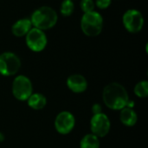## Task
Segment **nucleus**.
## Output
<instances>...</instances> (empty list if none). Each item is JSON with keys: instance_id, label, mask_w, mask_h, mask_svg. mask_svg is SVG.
I'll return each mask as SVG.
<instances>
[{"instance_id": "39448f33", "label": "nucleus", "mask_w": 148, "mask_h": 148, "mask_svg": "<svg viewBox=\"0 0 148 148\" xmlns=\"http://www.w3.org/2000/svg\"><path fill=\"white\" fill-rule=\"evenodd\" d=\"M20 67V58L15 53L7 51L0 54V74L3 76H13Z\"/></svg>"}, {"instance_id": "f03ea898", "label": "nucleus", "mask_w": 148, "mask_h": 148, "mask_svg": "<svg viewBox=\"0 0 148 148\" xmlns=\"http://www.w3.org/2000/svg\"><path fill=\"white\" fill-rule=\"evenodd\" d=\"M57 19V13L53 8L49 6H42L34 10L30 17V22L34 28L43 31L54 27Z\"/></svg>"}, {"instance_id": "1a4fd4ad", "label": "nucleus", "mask_w": 148, "mask_h": 148, "mask_svg": "<svg viewBox=\"0 0 148 148\" xmlns=\"http://www.w3.org/2000/svg\"><path fill=\"white\" fill-rule=\"evenodd\" d=\"M75 125V116L68 111H62L59 113L55 119V128L62 135L69 134L74 129Z\"/></svg>"}, {"instance_id": "ddd939ff", "label": "nucleus", "mask_w": 148, "mask_h": 148, "mask_svg": "<svg viewBox=\"0 0 148 148\" xmlns=\"http://www.w3.org/2000/svg\"><path fill=\"white\" fill-rule=\"evenodd\" d=\"M28 106L34 110H42L46 106V97L41 93H32L27 99Z\"/></svg>"}, {"instance_id": "7ed1b4c3", "label": "nucleus", "mask_w": 148, "mask_h": 148, "mask_svg": "<svg viewBox=\"0 0 148 148\" xmlns=\"http://www.w3.org/2000/svg\"><path fill=\"white\" fill-rule=\"evenodd\" d=\"M81 27L83 33L87 36H98L101 32L103 27L102 16L95 10L84 13L81 20Z\"/></svg>"}, {"instance_id": "9b49d317", "label": "nucleus", "mask_w": 148, "mask_h": 148, "mask_svg": "<svg viewBox=\"0 0 148 148\" xmlns=\"http://www.w3.org/2000/svg\"><path fill=\"white\" fill-rule=\"evenodd\" d=\"M31 27L32 24L30 19L22 18L14 23L11 27V31L16 37H23L27 35V33L30 31Z\"/></svg>"}, {"instance_id": "f8f14e48", "label": "nucleus", "mask_w": 148, "mask_h": 148, "mask_svg": "<svg viewBox=\"0 0 148 148\" xmlns=\"http://www.w3.org/2000/svg\"><path fill=\"white\" fill-rule=\"evenodd\" d=\"M120 120L123 125L126 126H134L138 120V116L136 112L133 108L125 107L121 109L120 114Z\"/></svg>"}, {"instance_id": "f3484780", "label": "nucleus", "mask_w": 148, "mask_h": 148, "mask_svg": "<svg viewBox=\"0 0 148 148\" xmlns=\"http://www.w3.org/2000/svg\"><path fill=\"white\" fill-rule=\"evenodd\" d=\"M80 5H81L82 10L84 11V13L93 11L95 8L94 0H82L80 3Z\"/></svg>"}, {"instance_id": "4468645a", "label": "nucleus", "mask_w": 148, "mask_h": 148, "mask_svg": "<svg viewBox=\"0 0 148 148\" xmlns=\"http://www.w3.org/2000/svg\"><path fill=\"white\" fill-rule=\"evenodd\" d=\"M81 148H100V140L95 135L89 133L85 135L80 142Z\"/></svg>"}, {"instance_id": "0eeeda50", "label": "nucleus", "mask_w": 148, "mask_h": 148, "mask_svg": "<svg viewBox=\"0 0 148 148\" xmlns=\"http://www.w3.org/2000/svg\"><path fill=\"white\" fill-rule=\"evenodd\" d=\"M123 24L125 28L132 33L139 32L144 24V18L143 15L140 11L135 9L127 10L122 17Z\"/></svg>"}, {"instance_id": "dca6fc26", "label": "nucleus", "mask_w": 148, "mask_h": 148, "mask_svg": "<svg viewBox=\"0 0 148 148\" xmlns=\"http://www.w3.org/2000/svg\"><path fill=\"white\" fill-rule=\"evenodd\" d=\"M74 8L75 5L72 0H63L60 7V11L62 16L69 17L73 13Z\"/></svg>"}, {"instance_id": "2eb2a0df", "label": "nucleus", "mask_w": 148, "mask_h": 148, "mask_svg": "<svg viewBox=\"0 0 148 148\" xmlns=\"http://www.w3.org/2000/svg\"><path fill=\"white\" fill-rule=\"evenodd\" d=\"M134 93L139 98H147L148 96V82L147 80L140 81L134 87Z\"/></svg>"}, {"instance_id": "20e7f679", "label": "nucleus", "mask_w": 148, "mask_h": 148, "mask_svg": "<svg viewBox=\"0 0 148 148\" xmlns=\"http://www.w3.org/2000/svg\"><path fill=\"white\" fill-rule=\"evenodd\" d=\"M11 90L13 96L20 101H27L33 93L32 83L30 79L24 75H19L14 79Z\"/></svg>"}, {"instance_id": "aec40b11", "label": "nucleus", "mask_w": 148, "mask_h": 148, "mask_svg": "<svg viewBox=\"0 0 148 148\" xmlns=\"http://www.w3.org/2000/svg\"><path fill=\"white\" fill-rule=\"evenodd\" d=\"M3 141H4V135H3V133L0 132V143H2Z\"/></svg>"}, {"instance_id": "6e6552de", "label": "nucleus", "mask_w": 148, "mask_h": 148, "mask_svg": "<svg viewBox=\"0 0 148 148\" xmlns=\"http://www.w3.org/2000/svg\"><path fill=\"white\" fill-rule=\"evenodd\" d=\"M48 43L46 34L43 31L31 28L26 35V44L31 51L39 52L44 50Z\"/></svg>"}, {"instance_id": "6ab92c4d", "label": "nucleus", "mask_w": 148, "mask_h": 148, "mask_svg": "<svg viewBox=\"0 0 148 148\" xmlns=\"http://www.w3.org/2000/svg\"><path fill=\"white\" fill-rule=\"evenodd\" d=\"M92 112H93L94 114H98V113H102V112H101V105H99V104H95V105L92 106Z\"/></svg>"}, {"instance_id": "423d86ee", "label": "nucleus", "mask_w": 148, "mask_h": 148, "mask_svg": "<svg viewBox=\"0 0 148 148\" xmlns=\"http://www.w3.org/2000/svg\"><path fill=\"white\" fill-rule=\"evenodd\" d=\"M111 123L108 117L103 113L94 114L90 120V129L92 134L97 138H103L109 133Z\"/></svg>"}, {"instance_id": "9d476101", "label": "nucleus", "mask_w": 148, "mask_h": 148, "mask_svg": "<svg viewBox=\"0 0 148 148\" xmlns=\"http://www.w3.org/2000/svg\"><path fill=\"white\" fill-rule=\"evenodd\" d=\"M67 85L71 92L75 93H82L87 90L88 81L81 74H73L68 78Z\"/></svg>"}, {"instance_id": "f257e3e1", "label": "nucleus", "mask_w": 148, "mask_h": 148, "mask_svg": "<svg viewBox=\"0 0 148 148\" xmlns=\"http://www.w3.org/2000/svg\"><path fill=\"white\" fill-rule=\"evenodd\" d=\"M104 104L112 110H121L127 106L129 97L125 87L116 82L107 85L102 92Z\"/></svg>"}, {"instance_id": "a211bd4d", "label": "nucleus", "mask_w": 148, "mask_h": 148, "mask_svg": "<svg viewBox=\"0 0 148 148\" xmlns=\"http://www.w3.org/2000/svg\"><path fill=\"white\" fill-rule=\"evenodd\" d=\"M111 1L112 0H96V5L100 9H106L110 5Z\"/></svg>"}]
</instances>
